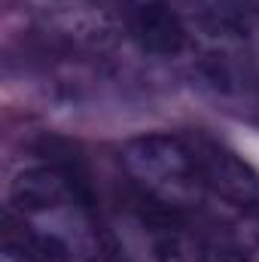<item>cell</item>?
Here are the masks:
<instances>
[{
  "mask_svg": "<svg viewBox=\"0 0 259 262\" xmlns=\"http://www.w3.org/2000/svg\"><path fill=\"white\" fill-rule=\"evenodd\" d=\"M9 220L43 262H95L104 250L85 186L58 165H37L12 180Z\"/></svg>",
  "mask_w": 259,
  "mask_h": 262,
  "instance_id": "cell-1",
  "label": "cell"
},
{
  "mask_svg": "<svg viewBox=\"0 0 259 262\" xmlns=\"http://www.w3.org/2000/svg\"><path fill=\"white\" fill-rule=\"evenodd\" d=\"M122 168L146 204L165 213L195 210L204 198V183L195 165L189 137L143 134L122 146Z\"/></svg>",
  "mask_w": 259,
  "mask_h": 262,
  "instance_id": "cell-2",
  "label": "cell"
},
{
  "mask_svg": "<svg viewBox=\"0 0 259 262\" xmlns=\"http://www.w3.org/2000/svg\"><path fill=\"white\" fill-rule=\"evenodd\" d=\"M189 146L207 192L241 210L259 207V174L238 152L207 134H189Z\"/></svg>",
  "mask_w": 259,
  "mask_h": 262,
  "instance_id": "cell-3",
  "label": "cell"
},
{
  "mask_svg": "<svg viewBox=\"0 0 259 262\" xmlns=\"http://www.w3.org/2000/svg\"><path fill=\"white\" fill-rule=\"evenodd\" d=\"M104 250L113 262H168L171 244L143 210H116L104 229Z\"/></svg>",
  "mask_w": 259,
  "mask_h": 262,
  "instance_id": "cell-4",
  "label": "cell"
},
{
  "mask_svg": "<svg viewBox=\"0 0 259 262\" xmlns=\"http://www.w3.org/2000/svg\"><path fill=\"white\" fill-rule=\"evenodd\" d=\"M137 46L159 58H174L186 49V25L165 0H134L128 15Z\"/></svg>",
  "mask_w": 259,
  "mask_h": 262,
  "instance_id": "cell-5",
  "label": "cell"
},
{
  "mask_svg": "<svg viewBox=\"0 0 259 262\" xmlns=\"http://www.w3.org/2000/svg\"><path fill=\"white\" fill-rule=\"evenodd\" d=\"M207 34H247L256 0H195Z\"/></svg>",
  "mask_w": 259,
  "mask_h": 262,
  "instance_id": "cell-6",
  "label": "cell"
},
{
  "mask_svg": "<svg viewBox=\"0 0 259 262\" xmlns=\"http://www.w3.org/2000/svg\"><path fill=\"white\" fill-rule=\"evenodd\" d=\"M232 250L238 262H259V207L241 210L232 226Z\"/></svg>",
  "mask_w": 259,
  "mask_h": 262,
  "instance_id": "cell-7",
  "label": "cell"
}]
</instances>
